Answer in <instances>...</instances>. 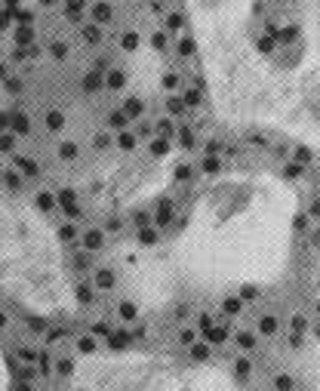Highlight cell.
<instances>
[{
    "mask_svg": "<svg viewBox=\"0 0 320 391\" xmlns=\"http://www.w3.org/2000/svg\"><path fill=\"white\" fill-rule=\"evenodd\" d=\"M299 49L305 65L320 71V0H299Z\"/></svg>",
    "mask_w": 320,
    "mask_h": 391,
    "instance_id": "obj_7",
    "label": "cell"
},
{
    "mask_svg": "<svg viewBox=\"0 0 320 391\" xmlns=\"http://www.w3.org/2000/svg\"><path fill=\"white\" fill-rule=\"evenodd\" d=\"M176 176V154L166 148L154 151H129L102 157L99 163L86 166L77 179V194L89 210L99 213H120L154 200L160 191L170 188Z\"/></svg>",
    "mask_w": 320,
    "mask_h": 391,
    "instance_id": "obj_3",
    "label": "cell"
},
{
    "mask_svg": "<svg viewBox=\"0 0 320 391\" xmlns=\"http://www.w3.org/2000/svg\"><path fill=\"white\" fill-rule=\"evenodd\" d=\"M296 188L268 170L213 176L166 244L191 290L228 293L277 284L293 256Z\"/></svg>",
    "mask_w": 320,
    "mask_h": 391,
    "instance_id": "obj_1",
    "label": "cell"
},
{
    "mask_svg": "<svg viewBox=\"0 0 320 391\" xmlns=\"http://www.w3.org/2000/svg\"><path fill=\"white\" fill-rule=\"evenodd\" d=\"M114 274L123 296L142 311H166L185 290L166 244H120L114 253Z\"/></svg>",
    "mask_w": 320,
    "mask_h": 391,
    "instance_id": "obj_4",
    "label": "cell"
},
{
    "mask_svg": "<svg viewBox=\"0 0 320 391\" xmlns=\"http://www.w3.org/2000/svg\"><path fill=\"white\" fill-rule=\"evenodd\" d=\"M0 293L37 318L77 311L59 231L37 207L12 197H0Z\"/></svg>",
    "mask_w": 320,
    "mask_h": 391,
    "instance_id": "obj_2",
    "label": "cell"
},
{
    "mask_svg": "<svg viewBox=\"0 0 320 391\" xmlns=\"http://www.w3.org/2000/svg\"><path fill=\"white\" fill-rule=\"evenodd\" d=\"M194 40H216L237 31H250L256 0H185Z\"/></svg>",
    "mask_w": 320,
    "mask_h": 391,
    "instance_id": "obj_5",
    "label": "cell"
},
{
    "mask_svg": "<svg viewBox=\"0 0 320 391\" xmlns=\"http://www.w3.org/2000/svg\"><path fill=\"white\" fill-rule=\"evenodd\" d=\"M166 391H250L231 370L219 364H176Z\"/></svg>",
    "mask_w": 320,
    "mask_h": 391,
    "instance_id": "obj_6",
    "label": "cell"
},
{
    "mask_svg": "<svg viewBox=\"0 0 320 391\" xmlns=\"http://www.w3.org/2000/svg\"><path fill=\"white\" fill-rule=\"evenodd\" d=\"M317 268H320V259H317Z\"/></svg>",
    "mask_w": 320,
    "mask_h": 391,
    "instance_id": "obj_11",
    "label": "cell"
},
{
    "mask_svg": "<svg viewBox=\"0 0 320 391\" xmlns=\"http://www.w3.org/2000/svg\"><path fill=\"white\" fill-rule=\"evenodd\" d=\"M293 364H296V373H299L305 391H320V336L317 339H308L299 348Z\"/></svg>",
    "mask_w": 320,
    "mask_h": 391,
    "instance_id": "obj_9",
    "label": "cell"
},
{
    "mask_svg": "<svg viewBox=\"0 0 320 391\" xmlns=\"http://www.w3.org/2000/svg\"><path fill=\"white\" fill-rule=\"evenodd\" d=\"M129 71H133V86H136L142 96L157 92L163 71H160V59H157V52H154L148 43H145L142 49L133 52V59H129Z\"/></svg>",
    "mask_w": 320,
    "mask_h": 391,
    "instance_id": "obj_8",
    "label": "cell"
},
{
    "mask_svg": "<svg viewBox=\"0 0 320 391\" xmlns=\"http://www.w3.org/2000/svg\"><path fill=\"white\" fill-rule=\"evenodd\" d=\"M0 391H9V364H6L3 345H0Z\"/></svg>",
    "mask_w": 320,
    "mask_h": 391,
    "instance_id": "obj_10",
    "label": "cell"
}]
</instances>
